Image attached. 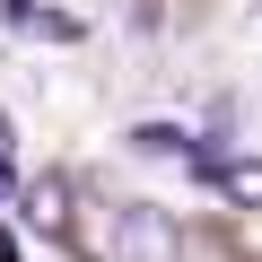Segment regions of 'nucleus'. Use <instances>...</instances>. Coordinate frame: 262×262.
I'll return each instance as SVG.
<instances>
[{
  "mask_svg": "<svg viewBox=\"0 0 262 262\" xmlns=\"http://www.w3.org/2000/svg\"><path fill=\"white\" fill-rule=\"evenodd\" d=\"M27 227H44L53 245H79V192H70V175H35L27 184Z\"/></svg>",
  "mask_w": 262,
  "mask_h": 262,
  "instance_id": "2",
  "label": "nucleus"
},
{
  "mask_svg": "<svg viewBox=\"0 0 262 262\" xmlns=\"http://www.w3.org/2000/svg\"><path fill=\"white\" fill-rule=\"evenodd\" d=\"M9 149H18V131H9V114H0V158H9Z\"/></svg>",
  "mask_w": 262,
  "mask_h": 262,
  "instance_id": "5",
  "label": "nucleus"
},
{
  "mask_svg": "<svg viewBox=\"0 0 262 262\" xmlns=\"http://www.w3.org/2000/svg\"><path fill=\"white\" fill-rule=\"evenodd\" d=\"M184 253V236H175V219L158 210V201H122V219H114V262H175Z\"/></svg>",
  "mask_w": 262,
  "mask_h": 262,
  "instance_id": "1",
  "label": "nucleus"
},
{
  "mask_svg": "<svg viewBox=\"0 0 262 262\" xmlns=\"http://www.w3.org/2000/svg\"><path fill=\"white\" fill-rule=\"evenodd\" d=\"M0 201H9V166H0Z\"/></svg>",
  "mask_w": 262,
  "mask_h": 262,
  "instance_id": "6",
  "label": "nucleus"
},
{
  "mask_svg": "<svg viewBox=\"0 0 262 262\" xmlns=\"http://www.w3.org/2000/svg\"><path fill=\"white\" fill-rule=\"evenodd\" d=\"M201 184L210 192H227V201H245V210H262V158H201Z\"/></svg>",
  "mask_w": 262,
  "mask_h": 262,
  "instance_id": "3",
  "label": "nucleus"
},
{
  "mask_svg": "<svg viewBox=\"0 0 262 262\" xmlns=\"http://www.w3.org/2000/svg\"><path fill=\"white\" fill-rule=\"evenodd\" d=\"M131 149H140V158H184V166L210 158V140H192L184 122H140V131H131Z\"/></svg>",
  "mask_w": 262,
  "mask_h": 262,
  "instance_id": "4",
  "label": "nucleus"
}]
</instances>
